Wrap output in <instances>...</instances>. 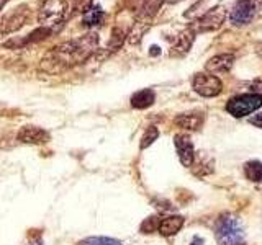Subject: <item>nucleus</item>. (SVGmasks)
<instances>
[{
	"instance_id": "nucleus-1",
	"label": "nucleus",
	"mask_w": 262,
	"mask_h": 245,
	"mask_svg": "<svg viewBox=\"0 0 262 245\" xmlns=\"http://www.w3.org/2000/svg\"><path fill=\"white\" fill-rule=\"evenodd\" d=\"M98 51V35L97 33H87L77 39L66 41V43L53 47L43 59V65L48 70H62L69 69L74 65L84 64Z\"/></svg>"
},
{
	"instance_id": "nucleus-2",
	"label": "nucleus",
	"mask_w": 262,
	"mask_h": 245,
	"mask_svg": "<svg viewBox=\"0 0 262 245\" xmlns=\"http://www.w3.org/2000/svg\"><path fill=\"white\" fill-rule=\"evenodd\" d=\"M68 8V0H45L38 13L39 24L51 33H56L62 27Z\"/></svg>"
},
{
	"instance_id": "nucleus-3",
	"label": "nucleus",
	"mask_w": 262,
	"mask_h": 245,
	"mask_svg": "<svg viewBox=\"0 0 262 245\" xmlns=\"http://www.w3.org/2000/svg\"><path fill=\"white\" fill-rule=\"evenodd\" d=\"M218 245H244V232L239 220L233 216H225L216 226Z\"/></svg>"
},
{
	"instance_id": "nucleus-4",
	"label": "nucleus",
	"mask_w": 262,
	"mask_h": 245,
	"mask_svg": "<svg viewBox=\"0 0 262 245\" xmlns=\"http://www.w3.org/2000/svg\"><path fill=\"white\" fill-rule=\"evenodd\" d=\"M262 106V95L260 93H244L237 95L228 102L226 110L234 118H243L254 113Z\"/></svg>"
},
{
	"instance_id": "nucleus-5",
	"label": "nucleus",
	"mask_w": 262,
	"mask_h": 245,
	"mask_svg": "<svg viewBox=\"0 0 262 245\" xmlns=\"http://www.w3.org/2000/svg\"><path fill=\"white\" fill-rule=\"evenodd\" d=\"M30 10L28 5H20L13 8L10 13H7L4 16H0V35H10V33L18 31L21 27H25V23L28 21Z\"/></svg>"
},
{
	"instance_id": "nucleus-6",
	"label": "nucleus",
	"mask_w": 262,
	"mask_h": 245,
	"mask_svg": "<svg viewBox=\"0 0 262 245\" xmlns=\"http://www.w3.org/2000/svg\"><path fill=\"white\" fill-rule=\"evenodd\" d=\"M192 87L199 95L211 98V96H216L221 93L223 84H221V80L216 76H211V74H207V72H200V74H195L193 76Z\"/></svg>"
},
{
	"instance_id": "nucleus-7",
	"label": "nucleus",
	"mask_w": 262,
	"mask_h": 245,
	"mask_svg": "<svg viewBox=\"0 0 262 245\" xmlns=\"http://www.w3.org/2000/svg\"><path fill=\"white\" fill-rule=\"evenodd\" d=\"M256 15V2L254 0H237L229 12V21L234 27H244L249 24Z\"/></svg>"
},
{
	"instance_id": "nucleus-8",
	"label": "nucleus",
	"mask_w": 262,
	"mask_h": 245,
	"mask_svg": "<svg viewBox=\"0 0 262 245\" xmlns=\"http://www.w3.org/2000/svg\"><path fill=\"white\" fill-rule=\"evenodd\" d=\"M225 21V12L220 7L211 8L210 12H207L203 16H200L195 21V24L190 28L193 33H203V31H213L221 27V23Z\"/></svg>"
},
{
	"instance_id": "nucleus-9",
	"label": "nucleus",
	"mask_w": 262,
	"mask_h": 245,
	"mask_svg": "<svg viewBox=\"0 0 262 245\" xmlns=\"http://www.w3.org/2000/svg\"><path fill=\"white\" fill-rule=\"evenodd\" d=\"M176 142V149L179 154V159L182 162L184 167H192V163L195 160V149H193V142L190 141V137L179 134L174 139Z\"/></svg>"
},
{
	"instance_id": "nucleus-10",
	"label": "nucleus",
	"mask_w": 262,
	"mask_h": 245,
	"mask_svg": "<svg viewBox=\"0 0 262 245\" xmlns=\"http://www.w3.org/2000/svg\"><path fill=\"white\" fill-rule=\"evenodd\" d=\"M18 141L23 144H45L49 141V133L38 126H25L18 133Z\"/></svg>"
},
{
	"instance_id": "nucleus-11",
	"label": "nucleus",
	"mask_w": 262,
	"mask_h": 245,
	"mask_svg": "<svg viewBox=\"0 0 262 245\" xmlns=\"http://www.w3.org/2000/svg\"><path fill=\"white\" fill-rule=\"evenodd\" d=\"M234 64V56L233 54H218L207 62L205 69H207L211 76H220V74H226L231 70Z\"/></svg>"
},
{
	"instance_id": "nucleus-12",
	"label": "nucleus",
	"mask_w": 262,
	"mask_h": 245,
	"mask_svg": "<svg viewBox=\"0 0 262 245\" xmlns=\"http://www.w3.org/2000/svg\"><path fill=\"white\" fill-rule=\"evenodd\" d=\"M203 121H205L203 113L190 111V113L179 114V116L176 118V125L180 126V128H184V129H188V131H196V129L202 128Z\"/></svg>"
},
{
	"instance_id": "nucleus-13",
	"label": "nucleus",
	"mask_w": 262,
	"mask_h": 245,
	"mask_svg": "<svg viewBox=\"0 0 262 245\" xmlns=\"http://www.w3.org/2000/svg\"><path fill=\"white\" fill-rule=\"evenodd\" d=\"M193 39H195V33L188 28L187 31H184V33H180V35L177 36V39H176V43L172 44V51H170V54L172 56H185L187 53H188V49L192 47V44H193Z\"/></svg>"
},
{
	"instance_id": "nucleus-14",
	"label": "nucleus",
	"mask_w": 262,
	"mask_h": 245,
	"mask_svg": "<svg viewBox=\"0 0 262 245\" xmlns=\"http://www.w3.org/2000/svg\"><path fill=\"white\" fill-rule=\"evenodd\" d=\"M184 226V217L180 216H167L159 220V232L166 237L177 234Z\"/></svg>"
},
{
	"instance_id": "nucleus-15",
	"label": "nucleus",
	"mask_w": 262,
	"mask_h": 245,
	"mask_svg": "<svg viewBox=\"0 0 262 245\" xmlns=\"http://www.w3.org/2000/svg\"><path fill=\"white\" fill-rule=\"evenodd\" d=\"M156 100V95L151 88H144V90H139L136 92L133 96H131V106L136 110H144V108H149V106L154 103Z\"/></svg>"
},
{
	"instance_id": "nucleus-16",
	"label": "nucleus",
	"mask_w": 262,
	"mask_h": 245,
	"mask_svg": "<svg viewBox=\"0 0 262 245\" xmlns=\"http://www.w3.org/2000/svg\"><path fill=\"white\" fill-rule=\"evenodd\" d=\"M103 10L100 5H92L89 8V10H85L84 13V24L85 27H97V24H102L103 21Z\"/></svg>"
},
{
	"instance_id": "nucleus-17",
	"label": "nucleus",
	"mask_w": 262,
	"mask_h": 245,
	"mask_svg": "<svg viewBox=\"0 0 262 245\" xmlns=\"http://www.w3.org/2000/svg\"><path fill=\"white\" fill-rule=\"evenodd\" d=\"M244 172H246V177H248L251 182L254 183L262 182V162H257V160L248 162L244 165Z\"/></svg>"
},
{
	"instance_id": "nucleus-18",
	"label": "nucleus",
	"mask_w": 262,
	"mask_h": 245,
	"mask_svg": "<svg viewBox=\"0 0 262 245\" xmlns=\"http://www.w3.org/2000/svg\"><path fill=\"white\" fill-rule=\"evenodd\" d=\"M125 39H126V35L123 33L120 28H115L112 31V38H110V43L108 46H106V49H108V53H115L117 49L121 47V44L125 43Z\"/></svg>"
},
{
	"instance_id": "nucleus-19",
	"label": "nucleus",
	"mask_w": 262,
	"mask_h": 245,
	"mask_svg": "<svg viewBox=\"0 0 262 245\" xmlns=\"http://www.w3.org/2000/svg\"><path fill=\"white\" fill-rule=\"evenodd\" d=\"M164 2H166V0H144V4H143V16H147V18L154 16L156 13H158V10H159L161 5Z\"/></svg>"
},
{
	"instance_id": "nucleus-20",
	"label": "nucleus",
	"mask_w": 262,
	"mask_h": 245,
	"mask_svg": "<svg viewBox=\"0 0 262 245\" xmlns=\"http://www.w3.org/2000/svg\"><path fill=\"white\" fill-rule=\"evenodd\" d=\"M158 137H159V129L156 126H149L141 137V144H139V147H141V149H146V147H149Z\"/></svg>"
},
{
	"instance_id": "nucleus-21",
	"label": "nucleus",
	"mask_w": 262,
	"mask_h": 245,
	"mask_svg": "<svg viewBox=\"0 0 262 245\" xmlns=\"http://www.w3.org/2000/svg\"><path fill=\"white\" fill-rule=\"evenodd\" d=\"M80 245H121V242L108 239V237H89V239L82 240Z\"/></svg>"
},
{
	"instance_id": "nucleus-22",
	"label": "nucleus",
	"mask_w": 262,
	"mask_h": 245,
	"mask_svg": "<svg viewBox=\"0 0 262 245\" xmlns=\"http://www.w3.org/2000/svg\"><path fill=\"white\" fill-rule=\"evenodd\" d=\"M159 217L158 216H151V217H147L144 219V223L141 224V232L143 234H151L154 231H158L159 229Z\"/></svg>"
},
{
	"instance_id": "nucleus-23",
	"label": "nucleus",
	"mask_w": 262,
	"mask_h": 245,
	"mask_svg": "<svg viewBox=\"0 0 262 245\" xmlns=\"http://www.w3.org/2000/svg\"><path fill=\"white\" fill-rule=\"evenodd\" d=\"M249 122H251V125L256 126V128H260V129H262V111H260L259 114H256V116H252V118L249 119Z\"/></svg>"
},
{
	"instance_id": "nucleus-24",
	"label": "nucleus",
	"mask_w": 262,
	"mask_h": 245,
	"mask_svg": "<svg viewBox=\"0 0 262 245\" xmlns=\"http://www.w3.org/2000/svg\"><path fill=\"white\" fill-rule=\"evenodd\" d=\"M28 245H45V243H43V240H41V237H36V239L28 242Z\"/></svg>"
},
{
	"instance_id": "nucleus-25",
	"label": "nucleus",
	"mask_w": 262,
	"mask_h": 245,
	"mask_svg": "<svg viewBox=\"0 0 262 245\" xmlns=\"http://www.w3.org/2000/svg\"><path fill=\"white\" fill-rule=\"evenodd\" d=\"M8 2V0H0V10H2V8L5 7V4Z\"/></svg>"
},
{
	"instance_id": "nucleus-26",
	"label": "nucleus",
	"mask_w": 262,
	"mask_h": 245,
	"mask_svg": "<svg viewBox=\"0 0 262 245\" xmlns=\"http://www.w3.org/2000/svg\"><path fill=\"white\" fill-rule=\"evenodd\" d=\"M200 243H202V239H196L192 245H200Z\"/></svg>"
},
{
	"instance_id": "nucleus-27",
	"label": "nucleus",
	"mask_w": 262,
	"mask_h": 245,
	"mask_svg": "<svg viewBox=\"0 0 262 245\" xmlns=\"http://www.w3.org/2000/svg\"><path fill=\"white\" fill-rule=\"evenodd\" d=\"M167 2H170V4H176V2H180V0H167Z\"/></svg>"
},
{
	"instance_id": "nucleus-28",
	"label": "nucleus",
	"mask_w": 262,
	"mask_h": 245,
	"mask_svg": "<svg viewBox=\"0 0 262 245\" xmlns=\"http://www.w3.org/2000/svg\"><path fill=\"white\" fill-rule=\"evenodd\" d=\"M0 38H2V35H0Z\"/></svg>"
}]
</instances>
